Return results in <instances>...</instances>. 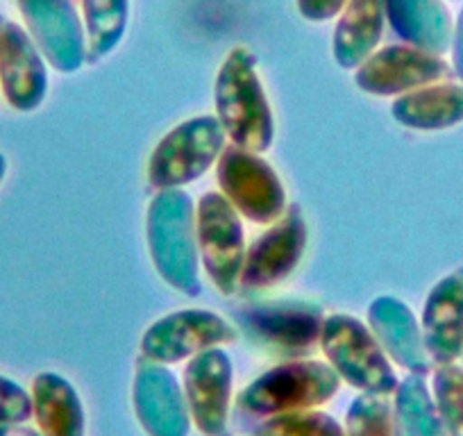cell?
Here are the masks:
<instances>
[{"label":"cell","mask_w":463,"mask_h":436,"mask_svg":"<svg viewBox=\"0 0 463 436\" xmlns=\"http://www.w3.org/2000/svg\"><path fill=\"white\" fill-rule=\"evenodd\" d=\"M5 175H7V157L3 153H0V185H3Z\"/></svg>","instance_id":"cell-31"},{"label":"cell","mask_w":463,"mask_h":436,"mask_svg":"<svg viewBox=\"0 0 463 436\" xmlns=\"http://www.w3.org/2000/svg\"><path fill=\"white\" fill-rule=\"evenodd\" d=\"M232 362L225 350L209 348L195 355L184 371L189 413L207 436H225L232 398Z\"/></svg>","instance_id":"cell-13"},{"label":"cell","mask_w":463,"mask_h":436,"mask_svg":"<svg viewBox=\"0 0 463 436\" xmlns=\"http://www.w3.org/2000/svg\"><path fill=\"white\" fill-rule=\"evenodd\" d=\"M345 436H395L393 407L382 393L357 398L347 412Z\"/></svg>","instance_id":"cell-25"},{"label":"cell","mask_w":463,"mask_h":436,"mask_svg":"<svg viewBox=\"0 0 463 436\" xmlns=\"http://www.w3.org/2000/svg\"><path fill=\"white\" fill-rule=\"evenodd\" d=\"M298 12L302 19L311 24H325V21L336 19L347 5V0H296Z\"/></svg>","instance_id":"cell-28"},{"label":"cell","mask_w":463,"mask_h":436,"mask_svg":"<svg viewBox=\"0 0 463 436\" xmlns=\"http://www.w3.org/2000/svg\"><path fill=\"white\" fill-rule=\"evenodd\" d=\"M384 12L402 43L439 57L449 52L454 19L445 0H384Z\"/></svg>","instance_id":"cell-18"},{"label":"cell","mask_w":463,"mask_h":436,"mask_svg":"<svg viewBox=\"0 0 463 436\" xmlns=\"http://www.w3.org/2000/svg\"><path fill=\"white\" fill-rule=\"evenodd\" d=\"M431 389L448 436H463V368L457 364L436 366Z\"/></svg>","instance_id":"cell-24"},{"label":"cell","mask_w":463,"mask_h":436,"mask_svg":"<svg viewBox=\"0 0 463 436\" xmlns=\"http://www.w3.org/2000/svg\"><path fill=\"white\" fill-rule=\"evenodd\" d=\"M320 348L338 377L366 393L389 395L398 389V377L389 357L377 344L371 327L354 316H325Z\"/></svg>","instance_id":"cell-3"},{"label":"cell","mask_w":463,"mask_h":436,"mask_svg":"<svg viewBox=\"0 0 463 436\" xmlns=\"http://www.w3.org/2000/svg\"><path fill=\"white\" fill-rule=\"evenodd\" d=\"M25 30L43 60L60 73H75L87 62L84 25L71 0H16Z\"/></svg>","instance_id":"cell-10"},{"label":"cell","mask_w":463,"mask_h":436,"mask_svg":"<svg viewBox=\"0 0 463 436\" xmlns=\"http://www.w3.org/2000/svg\"><path fill=\"white\" fill-rule=\"evenodd\" d=\"M0 436H42V431L25 422H0Z\"/></svg>","instance_id":"cell-30"},{"label":"cell","mask_w":463,"mask_h":436,"mask_svg":"<svg viewBox=\"0 0 463 436\" xmlns=\"http://www.w3.org/2000/svg\"><path fill=\"white\" fill-rule=\"evenodd\" d=\"M391 114L400 126L418 132H439L463 123V82H434L398 96Z\"/></svg>","instance_id":"cell-19"},{"label":"cell","mask_w":463,"mask_h":436,"mask_svg":"<svg viewBox=\"0 0 463 436\" xmlns=\"http://www.w3.org/2000/svg\"><path fill=\"white\" fill-rule=\"evenodd\" d=\"M395 436H448L425 375H409L395 389Z\"/></svg>","instance_id":"cell-22"},{"label":"cell","mask_w":463,"mask_h":436,"mask_svg":"<svg viewBox=\"0 0 463 436\" xmlns=\"http://www.w3.org/2000/svg\"><path fill=\"white\" fill-rule=\"evenodd\" d=\"M33 418V395L10 377L0 375V422H28Z\"/></svg>","instance_id":"cell-27"},{"label":"cell","mask_w":463,"mask_h":436,"mask_svg":"<svg viewBox=\"0 0 463 436\" xmlns=\"http://www.w3.org/2000/svg\"><path fill=\"white\" fill-rule=\"evenodd\" d=\"M449 57H452V73L457 75L458 82H463V7L458 10V16L454 19L452 43H449Z\"/></svg>","instance_id":"cell-29"},{"label":"cell","mask_w":463,"mask_h":436,"mask_svg":"<svg viewBox=\"0 0 463 436\" xmlns=\"http://www.w3.org/2000/svg\"><path fill=\"white\" fill-rule=\"evenodd\" d=\"M213 105L218 123L232 144L257 155L273 146V109L250 48L237 46L225 55L213 84Z\"/></svg>","instance_id":"cell-1"},{"label":"cell","mask_w":463,"mask_h":436,"mask_svg":"<svg viewBox=\"0 0 463 436\" xmlns=\"http://www.w3.org/2000/svg\"><path fill=\"white\" fill-rule=\"evenodd\" d=\"M234 339L237 332L222 316L204 309H184L150 325L141 339V355L150 362L175 364Z\"/></svg>","instance_id":"cell-8"},{"label":"cell","mask_w":463,"mask_h":436,"mask_svg":"<svg viewBox=\"0 0 463 436\" xmlns=\"http://www.w3.org/2000/svg\"><path fill=\"white\" fill-rule=\"evenodd\" d=\"M216 175L221 194L243 218L257 225H273L287 212V191L266 159L239 146H225Z\"/></svg>","instance_id":"cell-7"},{"label":"cell","mask_w":463,"mask_h":436,"mask_svg":"<svg viewBox=\"0 0 463 436\" xmlns=\"http://www.w3.org/2000/svg\"><path fill=\"white\" fill-rule=\"evenodd\" d=\"M135 409L150 436L189 434V404L175 375L146 357L135 373Z\"/></svg>","instance_id":"cell-16"},{"label":"cell","mask_w":463,"mask_h":436,"mask_svg":"<svg viewBox=\"0 0 463 436\" xmlns=\"http://www.w3.org/2000/svg\"><path fill=\"white\" fill-rule=\"evenodd\" d=\"M227 135L216 117H195L173 128L148 159L153 189H182L203 177L225 150Z\"/></svg>","instance_id":"cell-4"},{"label":"cell","mask_w":463,"mask_h":436,"mask_svg":"<svg viewBox=\"0 0 463 436\" xmlns=\"http://www.w3.org/2000/svg\"><path fill=\"white\" fill-rule=\"evenodd\" d=\"M48 62L28 30L0 14V91L16 112H34L48 93Z\"/></svg>","instance_id":"cell-12"},{"label":"cell","mask_w":463,"mask_h":436,"mask_svg":"<svg viewBox=\"0 0 463 436\" xmlns=\"http://www.w3.org/2000/svg\"><path fill=\"white\" fill-rule=\"evenodd\" d=\"M307 248V221L300 207H287L255 243L246 251L241 280L243 291H261L279 284L296 270Z\"/></svg>","instance_id":"cell-11"},{"label":"cell","mask_w":463,"mask_h":436,"mask_svg":"<svg viewBox=\"0 0 463 436\" xmlns=\"http://www.w3.org/2000/svg\"><path fill=\"white\" fill-rule=\"evenodd\" d=\"M148 251L159 278L177 293L195 298L200 284V255L195 237V204L182 189L157 191L146 221Z\"/></svg>","instance_id":"cell-2"},{"label":"cell","mask_w":463,"mask_h":436,"mask_svg":"<svg viewBox=\"0 0 463 436\" xmlns=\"http://www.w3.org/2000/svg\"><path fill=\"white\" fill-rule=\"evenodd\" d=\"M248 330L278 353L307 355L320 341L325 314L305 302H270L248 307L239 314Z\"/></svg>","instance_id":"cell-14"},{"label":"cell","mask_w":463,"mask_h":436,"mask_svg":"<svg viewBox=\"0 0 463 436\" xmlns=\"http://www.w3.org/2000/svg\"><path fill=\"white\" fill-rule=\"evenodd\" d=\"M452 66L439 55L418 51L407 43H393L375 51L354 69V84L371 96H404L409 91L443 82Z\"/></svg>","instance_id":"cell-9"},{"label":"cell","mask_w":463,"mask_h":436,"mask_svg":"<svg viewBox=\"0 0 463 436\" xmlns=\"http://www.w3.org/2000/svg\"><path fill=\"white\" fill-rule=\"evenodd\" d=\"M257 436H345V431L327 413L302 409L270 416Z\"/></svg>","instance_id":"cell-26"},{"label":"cell","mask_w":463,"mask_h":436,"mask_svg":"<svg viewBox=\"0 0 463 436\" xmlns=\"http://www.w3.org/2000/svg\"><path fill=\"white\" fill-rule=\"evenodd\" d=\"M384 21V0H347L334 28V62L347 71L364 64L380 46Z\"/></svg>","instance_id":"cell-20"},{"label":"cell","mask_w":463,"mask_h":436,"mask_svg":"<svg viewBox=\"0 0 463 436\" xmlns=\"http://www.w3.org/2000/svg\"><path fill=\"white\" fill-rule=\"evenodd\" d=\"M33 418L42 436H82L84 412L73 386L57 373H39L33 382Z\"/></svg>","instance_id":"cell-21"},{"label":"cell","mask_w":463,"mask_h":436,"mask_svg":"<svg viewBox=\"0 0 463 436\" xmlns=\"http://www.w3.org/2000/svg\"><path fill=\"white\" fill-rule=\"evenodd\" d=\"M341 377L329 364L316 359L287 362L270 368L246 386L239 398L243 409L257 416H279L325 404L338 391Z\"/></svg>","instance_id":"cell-5"},{"label":"cell","mask_w":463,"mask_h":436,"mask_svg":"<svg viewBox=\"0 0 463 436\" xmlns=\"http://www.w3.org/2000/svg\"><path fill=\"white\" fill-rule=\"evenodd\" d=\"M130 21V0H82L87 64L105 60L123 42Z\"/></svg>","instance_id":"cell-23"},{"label":"cell","mask_w":463,"mask_h":436,"mask_svg":"<svg viewBox=\"0 0 463 436\" xmlns=\"http://www.w3.org/2000/svg\"><path fill=\"white\" fill-rule=\"evenodd\" d=\"M195 237L204 273L222 296L237 293L246 261L241 213L221 191H207L195 207Z\"/></svg>","instance_id":"cell-6"},{"label":"cell","mask_w":463,"mask_h":436,"mask_svg":"<svg viewBox=\"0 0 463 436\" xmlns=\"http://www.w3.org/2000/svg\"><path fill=\"white\" fill-rule=\"evenodd\" d=\"M368 323L386 357L413 375H427L431 371L434 364L427 355L420 323L402 300L393 296L373 300L368 307Z\"/></svg>","instance_id":"cell-17"},{"label":"cell","mask_w":463,"mask_h":436,"mask_svg":"<svg viewBox=\"0 0 463 436\" xmlns=\"http://www.w3.org/2000/svg\"><path fill=\"white\" fill-rule=\"evenodd\" d=\"M420 327L434 366L458 362L463 355V266L440 278L427 293Z\"/></svg>","instance_id":"cell-15"}]
</instances>
